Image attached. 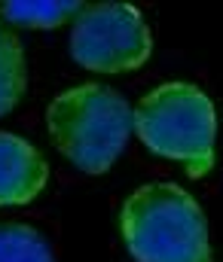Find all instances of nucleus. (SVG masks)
Listing matches in <instances>:
<instances>
[{
    "label": "nucleus",
    "instance_id": "nucleus-1",
    "mask_svg": "<svg viewBox=\"0 0 223 262\" xmlns=\"http://www.w3.org/2000/svg\"><path fill=\"white\" fill-rule=\"evenodd\" d=\"M119 229L135 262H211L205 213L177 183L135 189L123 204Z\"/></svg>",
    "mask_w": 223,
    "mask_h": 262
},
{
    "label": "nucleus",
    "instance_id": "nucleus-4",
    "mask_svg": "<svg viewBox=\"0 0 223 262\" xmlns=\"http://www.w3.org/2000/svg\"><path fill=\"white\" fill-rule=\"evenodd\" d=\"M153 34L144 15L129 3L83 6L71 34V55L95 73H126L150 61Z\"/></svg>",
    "mask_w": 223,
    "mask_h": 262
},
{
    "label": "nucleus",
    "instance_id": "nucleus-8",
    "mask_svg": "<svg viewBox=\"0 0 223 262\" xmlns=\"http://www.w3.org/2000/svg\"><path fill=\"white\" fill-rule=\"evenodd\" d=\"M0 262H55V256L34 226L0 223Z\"/></svg>",
    "mask_w": 223,
    "mask_h": 262
},
{
    "label": "nucleus",
    "instance_id": "nucleus-3",
    "mask_svg": "<svg viewBox=\"0 0 223 262\" xmlns=\"http://www.w3.org/2000/svg\"><path fill=\"white\" fill-rule=\"evenodd\" d=\"M49 137L83 174H104L132 134L129 101L101 82H83L62 92L46 113Z\"/></svg>",
    "mask_w": 223,
    "mask_h": 262
},
{
    "label": "nucleus",
    "instance_id": "nucleus-5",
    "mask_svg": "<svg viewBox=\"0 0 223 262\" xmlns=\"http://www.w3.org/2000/svg\"><path fill=\"white\" fill-rule=\"evenodd\" d=\"M49 180L46 159L22 137L0 131V207L31 204Z\"/></svg>",
    "mask_w": 223,
    "mask_h": 262
},
{
    "label": "nucleus",
    "instance_id": "nucleus-2",
    "mask_svg": "<svg viewBox=\"0 0 223 262\" xmlns=\"http://www.w3.org/2000/svg\"><path fill=\"white\" fill-rule=\"evenodd\" d=\"M132 125L150 152L184 165L190 177L214 168L217 113L211 98L190 82H162L141 98Z\"/></svg>",
    "mask_w": 223,
    "mask_h": 262
},
{
    "label": "nucleus",
    "instance_id": "nucleus-7",
    "mask_svg": "<svg viewBox=\"0 0 223 262\" xmlns=\"http://www.w3.org/2000/svg\"><path fill=\"white\" fill-rule=\"evenodd\" d=\"M25 82H28V67H25L22 43L0 25V116L22 101Z\"/></svg>",
    "mask_w": 223,
    "mask_h": 262
},
{
    "label": "nucleus",
    "instance_id": "nucleus-6",
    "mask_svg": "<svg viewBox=\"0 0 223 262\" xmlns=\"http://www.w3.org/2000/svg\"><path fill=\"white\" fill-rule=\"evenodd\" d=\"M0 12L22 28H55L68 21L71 15L83 12L79 0H6L0 3Z\"/></svg>",
    "mask_w": 223,
    "mask_h": 262
}]
</instances>
